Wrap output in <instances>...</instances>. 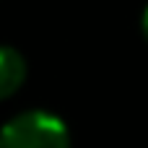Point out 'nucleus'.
<instances>
[{
	"label": "nucleus",
	"instance_id": "nucleus-1",
	"mask_svg": "<svg viewBox=\"0 0 148 148\" xmlns=\"http://www.w3.org/2000/svg\"><path fill=\"white\" fill-rule=\"evenodd\" d=\"M0 148H70V130L47 109H26L0 127Z\"/></svg>",
	"mask_w": 148,
	"mask_h": 148
},
{
	"label": "nucleus",
	"instance_id": "nucleus-2",
	"mask_svg": "<svg viewBox=\"0 0 148 148\" xmlns=\"http://www.w3.org/2000/svg\"><path fill=\"white\" fill-rule=\"evenodd\" d=\"M26 81V60L23 55L10 47L0 44V101L13 96Z\"/></svg>",
	"mask_w": 148,
	"mask_h": 148
},
{
	"label": "nucleus",
	"instance_id": "nucleus-3",
	"mask_svg": "<svg viewBox=\"0 0 148 148\" xmlns=\"http://www.w3.org/2000/svg\"><path fill=\"white\" fill-rule=\"evenodd\" d=\"M140 31H143V36H146V42H148V5H146V10H143V16H140Z\"/></svg>",
	"mask_w": 148,
	"mask_h": 148
}]
</instances>
